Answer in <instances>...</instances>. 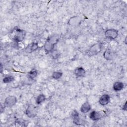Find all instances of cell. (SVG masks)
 Wrapping results in <instances>:
<instances>
[{"label":"cell","mask_w":127,"mask_h":127,"mask_svg":"<svg viewBox=\"0 0 127 127\" xmlns=\"http://www.w3.org/2000/svg\"><path fill=\"white\" fill-rule=\"evenodd\" d=\"M25 122L26 121L23 120L22 119H17L15 123L19 124L21 126H26V125H25V124L26 123Z\"/></svg>","instance_id":"cell-21"},{"label":"cell","mask_w":127,"mask_h":127,"mask_svg":"<svg viewBox=\"0 0 127 127\" xmlns=\"http://www.w3.org/2000/svg\"><path fill=\"white\" fill-rule=\"evenodd\" d=\"M103 57L106 60H112L115 57V54L111 49H107L103 53Z\"/></svg>","instance_id":"cell-10"},{"label":"cell","mask_w":127,"mask_h":127,"mask_svg":"<svg viewBox=\"0 0 127 127\" xmlns=\"http://www.w3.org/2000/svg\"><path fill=\"white\" fill-rule=\"evenodd\" d=\"M86 71L82 67H77L74 70V74L77 77H83L85 74Z\"/></svg>","instance_id":"cell-11"},{"label":"cell","mask_w":127,"mask_h":127,"mask_svg":"<svg viewBox=\"0 0 127 127\" xmlns=\"http://www.w3.org/2000/svg\"><path fill=\"white\" fill-rule=\"evenodd\" d=\"M17 102V98L14 96H9L7 97L4 102V106L5 107L11 108Z\"/></svg>","instance_id":"cell-6"},{"label":"cell","mask_w":127,"mask_h":127,"mask_svg":"<svg viewBox=\"0 0 127 127\" xmlns=\"http://www.w3.org/2000/svg\"><path fill=\"white\" fill-rule=\"evenodd\" d=\"M81 20L80 17L78 16H74L69 20L68 24L71 26H77L80 24Z\"/></svg>","instance_id":"cell-12"},{"label":"cell","mask_w":127,"mask_h":127,"mask_svg":"<svg viewBox=\"0 0 127 127\" xmlns=\"http://www.w3.org/2000/svg\"><path fill=\"white\" fill-rule=\"evenodd\" d=\"M126 41H127V37H126V38H125V44H127V42H126Z\"/></svg>","instance_id":"cell-23"},{"label":"cell","mask_w":127,"mask_h":127,"mask_svg":"<svg viewBox=\"0 0 127 127\" xmlns=\"http://www.w3.org/2000/svg\"><path fill=\"white\" fill-rule=\"evenodd\" d=\"M101 50V44L99 43H97L93 45L89 50L87 51V54L89 56H93L97 55L99 53Z\"/></svg>","instance_id":"cell-4"},{"label":"cell","mask_w":127,"mask_h":127,"mask_svg":"<svg viewBox=\"0 0 127 127\" xmlns=\"http://www.w3.org/2000/svg\"><path fill=\"white\" fill-rule=\"evenodd\" d=\"M26 115L30 118H34L36 116L37 114V110L36 107L33 104H29L25 111Z\"/></svg>","instance_id":"cell-3"},{"label":"cell","mask_w":127,"mask_h":127,"mask_svg":"<svg viewBox=\"0 0 127 127\" xmlns=\"http://www.w3.org/2000/svg\"><path fill=\"white\" fill-rule=\"evenodd\" d=\"M51 53H52V55L53 58L54 59H57L60 56V53L57 50H53Z\"/></svg>","instance_id":"cell-20"},{"label":"cell","mask_w":127,"mask_h":127,"mask_svg":"<svg viewBox=\"0 0 127 127\" xmlns=\"http://www.w3.org/2000/svg\"><path fill=\"white\" fill-rule=\"evenodd\" d=\"M26 36V32L17 27H15L11 32L12 39L16 42H20L23 41Z\"/></svg>","instance_id":"cell-2"},{"label":"cell","mask_w":127,"mask_h":127,"mask_svg":"<svg viewBox=\"0 0 127 127\" xmlns=\"http://www.w3.org/2000/svg\"><path fill=\"white\" fill-rule=\"evenodd\" d=\"M38 48V44L37 42H32L28 44L25 48V52L28 53H31L37 50Z\"/></svg>","instance_id":"cell-7"},{"label":"cell","mask_w":127,"mask_h":127,"mask_svg":"<svg viewBox=\"0 0 127 127\" xmlns=\"http://www.w3.org/2000/svg\"><path fill=\"white\" fill-rule=\"evenodd\" d=\"M63 75V72L61 71H55L53 73L52 77L55 80H58L60 79Z\"/></svg>","instance_id":"cell-18"},{"label":"cell","mask_w":127,"mask_h":127,"mask_svg":"<svg viewBox=\"0 0 127 127\" xmlns=\"http://www.w3.org/2000/svg\"><path fill=\"white\" fill-rule=\"evenodd\" d=\"M91 109V106L90 104L86 102L83 103L80 108V111L82 113H86L88 112Z\"/></svg>","instance_id":"cell-14"},{"label":"cell","mask_w":127,"mask_h":127,"mask_svg":"<svg viewBox=\"0 0 127 127\" xmlns=\"http://www.w3.org/2000/svg\"><path fill=\"white\" fill-rule=\"evenodd\" d=\"M46 100V97L45 95L43 94H39L36 99V103L37 104H40L43 103Z\"/></svg>","instance_id":"cell-17"},{"label":"cell","mask_w":127,"mask_h":127,"mask_svg":"<svg viewBox=\"0 0 127 127\" xmlns=\"http://www.w3.org/2000/svg\"><path fill=\"white\" fill-rule=\"evenodd\" d=\"M124 87V84L120 81H116L113 84V89L115 91H120Z\"/></svg>","instance_id":"cell-15"},{"label":"cell","mask_w":127,"mask_h":127,"mask_svg":"<svg viewBox=\"0 0 127 127\" xmlns=\"http://www.w3.org/2000/svg\"><path fill=\"white\" fill-rule=\"evenodd\" d=\"M118 31L115 29H109L105 31V37L110 40H114L118 36Z\"/></svg>","instance_id":"cell-5"},{"label":"cell","mask_w":127,"mask_h":127,"mask_svg":"<svg viewBox=\"0 0 127 127\" xmlns=\"http://www.w3.org/2000/svg\"><path fill=\"white\" fill-rule=\"evenodd\" d=\"M59 40V37L56 34L50 36L46 41L44 48L45 52L47 53L52 52L54 50L55 45L58 43Z\"/></svg>","instance_id":"cell-1"},{"label":"cell","mask_w":127,"mask_h":127,"mask_svg":"<svg viewBox=\"0 0 127 127\" xmlns=\"http://www.w3.org/2000/svg\"><path fill=\"white\" fill-rule=\"evenodd\" d=\"M110 101V97L108 94H103L99 99V103L102 106L107 105Z\"/></svg>","instance_id":"cell-9"},{"label":"cell","mask_w":127,"mask_h":127,"mask_svg":"<svg viewBox=\"0 0 127 127\" xmlns=\"http://www.w3.org/2000/svg\"><path fill=\"white\" fill-rule=\"evenodd\" d=\"M72 117L73 118V122L76 125H80L82 123V121L80 118L79 113L76 110H74L72 113Z\"/></svg>","instance_id":"cell-8"},{"label":"cell","mask_w":127,"mask_h":127,"mask_svg":"<svg viewBox=\"0 0 127 127\" xmlns=\"http://www.w3.org/2000/svg\"><path fill=\"white\" fill-rule=\"evenodd\" d=\"M37 74H38L37 70L36 69H33L28 72V78L31 80H34L37 76Z\"/></svg>","instance_id":"cell-16"},{"label":"cell","mask_w":127,"mask_h":127,"mask_svg":"<svg viewBox=\"0 0 127 127\" xmlns=\"http://www.w3.org/2000/svg\"><path fill=\"white\" fill-rule=\"evenodd\" d=\"M89 117L90 119L92 120V121H96L100 120L102 116L99 112L96 111H93L90 113Z\"/></svg>","instance_id":"cell-13"},{"label":"cell","mask_w":127,"mask_h":127,"mask_svg":"<svg viewBox=\"0 0 127 127\" xmlns=\"http://www.w3.org/2000/svg\"><path fill=\"white\" fill-rule=\"evenodd\" d=\"M14 78L13 76H10V75H7L5 76L3 78V82L4 83H9L11 82H12L14 80Z\"/></svg>","instance_id":"cell-19"},{"label":"cell","mask_w":127,"mask_h":127,"mask_svg":"<svg viewBox=\"0 0 127 127\" xmlns=\"http://www.w3.org/2000/svg\"><path fill=\"white\" fill-rule=\"evenodd\" d=\"M127 101H126V102L125 103V104L123 105V108L122 109L125 111H126L127 110Z\"/></svg>","instance_id":"cell-22"}]
</instances>
